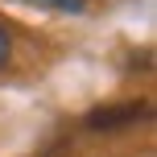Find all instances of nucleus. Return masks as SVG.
Listing matches in <instances>:
<instances>
[{"instance_id": "1", "label": "nucleus", "mask_w": 157, "mask_h": 157, "mask_svg": "<svg viewBox=\"0 0 157 157\" xmlns=\"http://www.w3.org/2000/svg\"><path fill=\"white\" fill-rule=\"evenodd\" d=\"M149 116V108L145 103H112V108H95L87 112V128H95V132H108V128H124V124H136V120Z\"/></svg>"}, {"instance_id": "2", "label": "nucleus", "mask_w": 157, "mask_h": 157, "mask_svg": "<svg viewBox=\"0 0 157 157\" xmlns=\"http://www.w3.org/2000/svg\"><path fill=\"white\" fill-rule=\"evenodd\" d=\"M8 58H13V37H8V29L0 25V71L8 66Z\"/></svg>"}]
</instances>
